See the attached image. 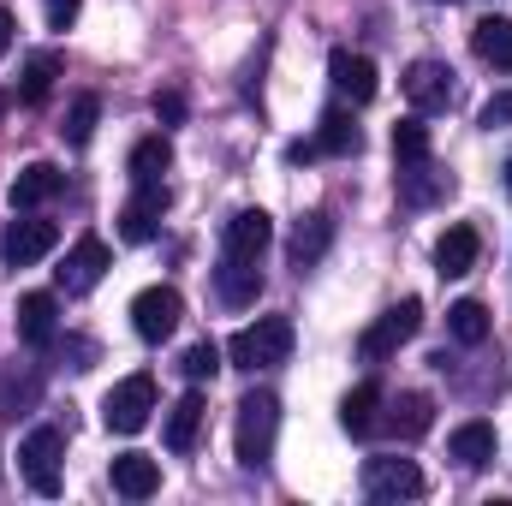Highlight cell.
Here are the masks:
<instances>
[{
	"mask_svg": "<svg viewBox=\"0 0 512 506\" xmlns=\"http://www.w3.org/2000/svg\"><path fill=\"white\" fill-rule=\"evenodd\" d=\"M233 370H274L292 358V322L286 316H256V328H239L227 340Z\"/></svg>",
	"mask_w": 512,
	"mask_h": 506,
	"instance_id": "cell-2",
	"label": "cell"
},
{
	"mask_svg": "<svg viewBox=\"0 0 512 506\" xmlns=\"http://www.w3.org/2000/svg\"><path fill=\"white\" fill-rule=\"evenodd\" d=\"M78 6H84V0H48V24H54V30H66V24L78 18Z\"/></svg>",
	"mask_w": 512,
	"mask_h": 506,
	"instance_id": "cell-35",
	"label": "cell"
},
{
	"mask_svg": "<svg viewBox=\"0 0 512 506\" xmlns=\"http://www.w3.org/2000/svg\"><path fill=\"white\" fill-rule=\"evenodd\" d=\"M358 126H352V114H340V108H328L322 114V131H316V149H328V155H358Z\"/></svg>",
	"mask_w": 512,
	"mask_h": 506,
	"instance_id": "cell-29",
	"label": "cell"
},
{
	"mask_svg": "<svg viewBox=\"0 0 512 506\" xmlns=\"http://www.w3.org/2000/svg\"><path fill=\"white\" fill-rule=\"evenodd\" d=\"M149 108H155V120H161V126H179V120H185V96H179V90H155V102H149Z\"/></svg>",
	"mask_w": 512,
	"mask_h": 506,
	"instance_id": "cell-33",
	"label": "cell"
},
{
	"mask_svg": "<svg viewBox=\"0 0 512 506\" xmlns=\"http://www.w3.org/2000/svg\"><path fill=\"white\" fill-rule=\"evenodd\" d=\"M405 96H411L417 114H435V108L453 102V72L441 60H411L405 66Z\"/></svg>",
	"mask_w": 512,
	"mask_h": 506,
	"instance_id": "cell-10",
	"label": "cell"
},
{
	"mask_svg": "<svg viewBox=\"0 0 512 506\" xmlns=\"http://www.w3.org/2000/svg\"><path fill=\"white\" fill-rule=\"evenodd\" d=\"M197 429H203V393L191 387V393L167 411V429H161L167 453H191V447H197Z\"/></svg>",
	"mask_w": 512,
	"mask_h": 506,
	"instance_id": "cell-22",
	"label": "cell"
},
{
	"mask_svg": "<svg viewBox=\"0 0 512 506\" xmlns=\"http://www.w3.org/2000/svg\"><path fill=\"white\" fill-rule=\"evenodd\" d=\"M364 495L370 501H411V495H423V471L411 459H364Z\"/></svg>",
	"mask_w": 512,
	"mask_h": 506,
	"instance_id": "cell-8",
	"label": "cell"
},
{
	"mask_svg": "<svg viewBox=\"0 0 512 506\" xmlns=\"http://www.w3.org/2000/svg\"><path fill=\"white\" fill-rule=\"evenodd\" d=\"M96 120H102V102H96V96H72V108H66V143H72V149H84V143H90V137H96Z\"/></svg>",
	"mask_w": 512,
	"mask_h": 506,
	"instance_id": "cell-30",
	"label": "cell"
},
{
	"mask_svg": "<svg viewBox=\"0 0 512 506\" xmlns=\"http://www.w3.org/2000/svg\"><path fill=\"white\" fill-rule=\"evenodd\" d=\"M447 191H453V173H441L429 155L399 167V197H405V203H417V209H423V203H441Z\"/></svg>",
	"mask_w": 512,
	"mask_h": 506,
	"instance_id": "cell-13",
	"label": "cell"
},
{
	"mask_svg": "<svg viewBox=\"0 0 512 506\" xmlns=\"http://www.w3.org/2000/svg\"><path fill=\"white\" fill-rule=\"evenodd\" d=\"M114 489H120L126 501H149V495L161 489V465H155L149 453H120V459H114Z\"/></svg>",
	"mask_w": 512,
	"mask_h": 506,
	"instance_id": "cell-21",
	"label": "cell"
},
{
	"mask_svg": "<svg viewBox=\"0 0 512 506\" xmlns=\"http://www.w3.org/2000/svg\"><path fill=\"white\" fill-rule=\"evenodd\" d=\"M179 370H185V381H215V370H221V346H215V340H197V346L179 358Z\"/></svg>",
	"mask_w": 512,
	"mask_h": 506,
	"instance_id": "cell-32",
	"label": "cell"
},
{
	"mask_svg": "<svg viewBox=\"0 0 512 506\" xmlns=\"http://www.w3.org/2000/svg\"><path fill=\"white\" fill-rule=\"evenodd\" d=\"M54 245H60V227H54V221H12L6 239H0V256H6L12 268H30V262H42Z\"/></svg>",
	"mask_w": 512,
	"mask_h": 506,
	"instance_id": "cell-12",
	"label": "cell"
},
{
	"mask_svg": "<svg viewBox=\"0 0 512 506\" xmlns=\"http://www.w3.org/2000/svg\"><path fill=\"white\" fill-rule=\"evenodd\" d=\"M376 405H382V387H376V381H358V387L340 399V429H346V435H370V429H376Z\"/></svg>",
	"mask_w": 512,
	"mask_h": 506,
	"instance_id": "cell-24",
	"label": "cell"
},
{
	"mask_svg": "<svg viewBox=\"0 0 512 506\" xmlns=\"http://www.w3.org/2000/svg\"><path fill=\"white\" fill-rule=\"evenodd\" d=\"M447 447H453V459H459L465 471H483V465L495 459V429H489L483 417H471V423H459V429H453V441H447Z\"/></svg>",
	"mask_w": 512,
	"mask_h": 506,
	"instance_id": "cell-23",
	"label": "cell"
},
{
	"mask_svg": "<svg viewBox=\"0 0 512 506\" xmlns=\"http://www.w3.org/2000/svg\"><path fill=\"white\" fill-rule=\"evenodd\" d=\"M507 191H512V161H507Z\"/></svg>",
	"mask_w": 512,
	"mask_h": 506,
	"instance_id": "cell-37",
	"label": "cell"
},
{
	"mask_svg": "<svg viewBox=\"0 0 512 506\" xmlns=\"http://www.w3.org/2000/svg\"><path fill=\"white\" fill-rule=\"evenodd\" d=\"M268 239H274V221H268L262 209H239V215L227 221V256L256 262V256L268 251Z\"/></svg>",
	"mask_w": 512,
	"mask_h": 506,
	"instance_id": "cell-18",
	"label": "cell"
},
{
	"mask_svg": "<svg viewBox=\"0 0 512 506\" xmlns=\"http://www.w3.org/2000/svg\"><path fill=\"white\" fill-rule=\"evenodd\" d=\"M108 268H114V251L90 233V239H78V245L66 251V262L54 268V280H60V292H72V298H78V292H90Z\"/></svg>",
	"mask_w": 512,
	"mask_h": 506,
	"instance_id": "cell-7",
	"label": "cell"
},
{
	"mask_svg": "<svg viewBox=\"0 0 512 506\" xmlns=\"http://www.w3.org/2000/svg\"><path fill=\"white\" fill-rule=\"evenodd\" d=\"M274 435H280V399L268 387H256V393L239 399V435H233L245 471H262L274 459Z\"/></svg>",
	"mask_w": 512,
	"mask_h": 506,
	"instance_id": "cell-1",
	"label": "cell"
},
{
	"mask_svg": "<svg viewBox=\"0 0 512 506\" xmlns=\"http://www.w3.org/2000/svg\"><path fill=\"white\" fill-rule=\"evenodd\" d=\"M179 316H185V298H179L173 286H143V292L131 298V328H137L143 340H167V334L179 328Z\"/></svg>",
	"mask_w": 512,
	"mask_h": 506,
	"instance_id": "cell-5",
	"label": "cell"
},
{
	"mask_svg": "<svg viewBox=\"0 0 512 506\" xmlns=\"http://www.w3.org/2000/svg\"><path fill=\"white\" fill-rule=\"evenodd\" d=\"M126 167H131V185H161V173L173 167V143H167L161 131H155V137H143V143L131 149Z\"/></svg>",
	"mask_w": 512,
	"mask_h": 506,
	"instance_id": "cell-25",
	"label": "cell"
},
{
	"mask_svg": "<svg viewBox=\"0 0 512 506\" xmlns=\"http://www.w3.org/2000/svg\"><path fill=\"white\" fill-rule=\"evenodd\" d=\"M60 453H66V441H60V429H30L24 435V447H18V465H24V477H30V489L36 495H60Z\"/></svg>",
	"mask_w": 512,
	"mask_h": 506,
	"instance_id": "cell-4",
	"label": "cell"
},
{
	"mask_svg": "<svg viewBox=\"0 0 512 506\" xmlns=\"http://www.w3.org/2000/svg\"><path fill=\"white\" fill-rule=\"evenodd\" d=\"M149 411H155V381L149 376H126L108 387V399H102V423L114 429V435H137L143 423H149Z\"/></svg>",
	"mask_w": 512,
	"mask_h": 506,
	"instance_id": "cell-3",
	"label": "cell"
},
{
	"mask_svg": "<svg viewBox=\"0 0 512 506\" xmlns=\"http://www.w3.org/2000/svg\"><path fill=\"white\" fill-rule=\"evenodd\" d=\"M0 120H6V96H0Z\"/></svg>",
	"mask_w": 512,
	"mask_h": 506,
	"instance_id": "cell-38",
	"label": "cell"
},
{
	"mask_svg": "<svg viewBox=\"0 0 512 506\" xmlns=\"http://www.w3.org/2000/svg\"><path fill=\"white\" fill-rule=\"evenodd\" d=\"M483 126L495 131V126H512V90L507 96H489V108H483Z\"/></svg>",
	"mask_w": 512,
	"mask_h": 506,
	"instance_id": "cell-34",
	"label": "cell"
},
{
	"mask_svg": "<svg viewBox=\"0 0 512 506\" xmlns=\"http://www.w3.org/2000/svg\"><path fill=\"white\" fill-rule=\"evenodd\" d=\"M54 322H60L54 292H24L18 298V340L24 346H54Z\"/></svg>",
	"mask_w": 512,
	"mask_h": 506,
	"instance_id": "cell-14",
	"label": "cell"
},
{
	"mask_svg": "<svg viewBox=\"0 0 512 506\" xmlns=\"http://www.w3.org/2000/svg\"><path fill=\"white\" fill-rule=\"evenodd\" d=\"M387 423H393V435H399V441H417V435H429V423H435V405H429V393H399Z\"/></svg>",
	"mask_w": 512,
	"mask_h": 506,
	"instance_id": "cell-26",
	"label": "cell"
},
{
	"mask_svg": "<svg viewBox=\"0 0 512 506\" xmlns=\"http://www.w3.org/2000/svg\"><path fill=\"white\" fill-rule=\"evenodd\" d=\"M477 251H483L477 227H447V233H441V245H435V268H441V280L471 274V268H477Z\"/></svg>",
	"mask_w": 512,
	"mask_h": 506,
	"instance_id": "cell-17",
	"label": "cell"
},
{
	"mask_svg": "<svg viewBox=\"0 0 512 506\" xmlns=\"http://www.w3.org/2000/svg\"><path fill=\"white\" fill-rule=\"evenodd\" d=\"M161 215H167V191L161 185H137V197L120 209V239L126 245H149L161 233Z\"/></svg>",
	"mask_w": 512,
	"mask_h": 506,
	"instance_id": "cell-11",
	"label": "cell"
},
{
	"mask_svg": "<svg viewBox=\"0 0 512 506\" xmlns=\"http://www.w3.org/2000/svg\"><path fill=\"white\" fill-rule=\"evenodd\" d=\"M60 185H66V179H60L54 161H30V167L12 179V209H42L48 197H60Z\"/></svg>",
	"mask_w": 512,
	"mask_h": 506,
	"instance_id": "cell-19",
	"label": "cell"
},
{
	"mask_svg": "<svg viewBox=\"0 0 512 506\" xmlns=\"http://www.w3.org/2000/svg\"><path fill=\"white\" fill-rule=\"evenodd\" d=\"M417 328H423V304H417V298H399L382 322H370V328H364V340H358V346H364V358H393Z\"/></svg>",
	"mask_w": 512,
	"mask_h": 506,
	"instance_id": "cell-6",
	"label": "cell"
},
{
	"mask_svg": "<svg viewBox=\"0 0 512 506\" xmlns=\"http://www.w3.org/2000/svg\"><path fill=\"white\" fill-rule=\"evenodd\" d=\"M328 78H334V90L352 102V108H364V102H376V60L370 54H352V48H334L328 54Z\"/></svg>",
	"mask_w": 512,
	"mask_h": 506,
	"instance_id": "cell-9",
	"label": "cell"
},
{
	"mask_svg": "<svg viewBox=\"0 0 512 506\" xmlns=\"http://www.w3.org/2000/svg\"><path fill=\"white\" fill-rule=\"evenodd\" d=\"M393 155H399V167H405V161H423V155H429V126H423V120H399V126H393Z\"/></svg>",
	"mask_w": 512,
	"mask_h": 506,
	"instance_id": "cell-31",
	"label": "cell"
},
{
	"mask_svg": "<svg viewBox=\"0 0 512 506\" xmlns=\"http://www.w3.org/2000/svg\"><path fill=\"white\" fill-rule=\"evenodd\" d=\"M12 30H18V24H12V12H6V6H0V54H6V48H12Z\"/></svg>",
	"mask_w": 512,
	"mask_h": 506,
	"instance_id": "cell-36",
	"label": "cell"
},
{
	"mask_svg": "<svg viewBox=\"0 0 512 506\" xmlns=\"http://www.w3.org/2000/svg\"><path fill=\"white\" fill-rule=\"evenodd\" d=\"M54 78H60V54H54V48H42V54H30V60H24V84H18V96H24V102H48Z\"/></svg>",
	"mask_w": 512,
	"mask_h": 506,
	"instance_id": "cell-27",
	"label": "cell"
},
{
	"mask_svg": "<svg viewBox=\"0 0 512 506\" xmlns=\"http://www.w3.org/2000/svg\"><path fill=\"white\" fill-rule=\"evenodd\" d=\"M215 292H221V304H233V310L256 304V292H262V274H256V262H245V256H227V262L215 268Z\"/></svg>",
	"mask_w": 512,
	"mask_h": 506,
	"instance_id": "cell-20",
	"label": "cell"
},
{
	"mask_svg": "<svg viewBox=\"0 0 512 506\" xmlns=\"http://www.w3.org/2000/svg\"><path fill=\"white\" fill-rule=\"evenodd\" d=\"M328 245H334V221H328V215H304V221L292 227V245H286V256H292V268L304 274V268H316V262L328 256Z\"/></svg>",
	"mask_w": 512,
	"mask_h": 506,
	"instance_id": "cell-16",
	"label": "cell"
},
{
	"mask_svg": "<svg viewBox=\"0 0 512 506\" xmlns=\"http://www.w3.org/2000/svg\"><path fill=\"white\" fill-rule=\"evenodd\" d=\"M471 48H477V60H483V66L512 72V18H501V12L477 18V24H471Z\"/></svg>",
	"mask_w": 512,
	"mask_h": 506,
	"instance_id": "cell-15",
	"label": "cell"
},
{
	"mask_svg": "<svg viewBox=\"0 0 512 506\" xmlns=\"http://www.w3.org/2000/svg\"><path fill=\"white\" fill-rule=\"evenodd\" d=\"M447 328H453L459 346H483V340H489V310H483L477 298H459V304L447 310Z\"/></svg>",
	"mask_w": 512,
	"mask_h": 506,
	"instance_id": "cell-28",
	"label": "cell"
}]
</instances>
